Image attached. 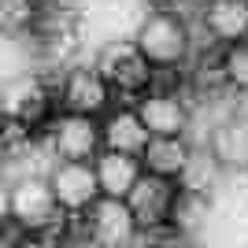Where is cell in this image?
<instances>
[{
  "label": "cell",
  "instance_id": "9a60e30c",
  "mask_svg": "<svg viewBox=\"0 0 248 248\" xmlns=\"http://www.w3.org/2000/svg\"><path fill=\"white\" fill-rule=\"evenodd\" d=\"M211 152L222 159V167L245 170L248 167V119H230L211 134Z\"/></svg>",
  "mask_w": 248,
  "mask_h": 248
},
{
  "label": "cell",
  "instance_id": "52a82bcc",
  "mask_svg": "<svg viewBox=\"0 0 248 248\" xmlns=\"http://www.w3.org/2000/svg\"><path fill=\"white\" fill-rule=\"evenodd\" d=\"M111 89L115 85L104 78L100 71H71L63 78V89H60V100H63V111H78V115H100L108 111L111 104Z\"/></svg>",
  "mask_w": 248,
  "mask_h": 248
},
{
  "label": "cell",
  "instance_id": "7c38bea8",
  "mask_svg": "<svg viewBox=\"0 0 248 248\" xmlns=\"http://www.w3.org/2000/svg\"><path fill=\"white\" fill-rule=\"evenodd\" d=\"M148 141H152V134H148V126L141 123L137 108H134V111H130V108H119V111L108 115V123H104V145H108V148L141 155Z\"/></svg>",
  "mask_w": 248,
  "mask_h": 248
},
{
  "label": "cell",
  "instance_id": "8fae6325",
  "mask_svg": "<svg viewBox=\"0 0 248 248\" xmlns=\"http://www.w3.org/2000/svg\"><path fill=\"white\" fill-rule=\"evenodd\" d=\"M204 26L215 41L237 45L248 37V0H207Z\"/></svg>",
  "mask_w": 248,
  "mask_h": 248
},
{
  "label": "cell",
  "instance_id": "d6986e66",
  "mask_svg": "<svg viewBox=\"0 0 248 248\" xmlns=\"http://www.w3.org/2000/svg\"><path fill=\"white\" fill-rule=\"evenodd\" d=\"M222 71H226V82L237 85L248 93V41H237L233 48L226 52V60H222Z\"/></svg>",
  "mask_w": 248,
  "mask_h": 248
},
{
  "label": "cell",
  "instance_id": "7a4b0ae2",
  "mask_svg": "<svg viewBox=\"0 0 248 248\" xmlns=\"http://www.w3.org/2000/svg\"><path fill=\"white\" fill-rule=\"evenodd\" d=\"M96 71H100L119 93H141V89L152 82L155 67L148 63V56L141 52L137 41L119 37V41H108L100 48V56H96Z\"/></svg>",
  "mask_w": 248,
  "mask_h": 248
},
{
  "label": "cell",
  "instance_id": "4fadbf2b",
  "mask_svg": "<svg viewBox=\"0 0 248 248\" xmlns=\"http://www.w3.org/2000/svg\"><path fill=\"white\" fill-rule=\"evenodd\" d=\"M48 111V93L37 78H15L4 89V115H15L22 123H37Z\"/></svg>",
  "mask_w": 248,
  "mask_h": 248
},
{
  "label": "cell",
  "instance_id": "8992f818",
  "mask_svg": "<svg viewBox=\"0 0 248 248\" xmlns=\"http://www.w3.org/2000/svg\"><path fill=\"white\" fill-rule=\"evenodd\" d=\"M174 178H163V174H145L137 178V186L130 189V207L137 215V226L141 230H152V226H163L170 222V204H174Z\"/></svg>",
  "mask_w": 248,
  "mask_h": 248
},
{
  "label": "cell",
  "instance_id": "9c48e42d",
  "mask_svg": "<svg viewBox=\"0 0 248 248\" xmlns=\"http://www.w3.org/2000/svg\"><path fill=\"white\" fill-rule=\"evenodd\" d=\"M141 174H145V163H141V155H134V152L104 148V152L96 155V178H100V189L108 197H130V189L137 186Z\"/></svg>",
  "mask_w": 248,
  "mask_h": 248
},
{
  "label": "cell",
  "instance_id": "5bb4252c",
  "mask_svg": "<svg viewBox=\"0 0 248 248\" xmlns=\"http://www.w3.org/2000/svg\"><path fill=\"white\" fill-rule=\"evenodd\" d=\"M186 159H189V148L182 145V137H152L145 145V152H141L145 170L174 178V182L182 178V170H186Z\"/></svg>",
  "mask_w": 248,
  "mask_h": 248
},
{
  "label": "cell",
  "instance_id": "6da1fadb",
  "mask_svg": "<svg viewBox=\"0 0 248 248\" xmlns=\"http://www.w3.org/2000/svg\"><path fill=\"white\" fill-rule=\"evenodd\" d=\"M134 41L141 45V52L148 56V63L155 71H174L189 52V30L170 11H152V15L141 19Z\"/></svg>",
  "mask_w": 248,
  "mask_h": 248
},
{
  "label": "cell",
  "instance_id": "e0dca14e",
  "mask_svg": "<svg viewBox=\"0 0 248 248\" xmlns=\"http://www.w3.org/2000/svg\"><path fill=\"white\" fill-rule=\"evenodd\" d=\"M222 174V159H218L211 148H197V152H189L186 159V170H182V189H197V193H207V189L218 182Z\"/></svg>",
  "mask_w": 248,
  "mask_h": 248
},
{
  "label": "cell",
  "instance_id": "5b68a950",
  "mask_svg": "<svg viewBox=\"0 0 248 248\" xmlns=\"http://www.w3.org/2000/svg\"><path fill=\"white\" fill-rule=\"evenodd\" d=\"M56 211H63L56 200V189L45 178H22L15 182L8 193V215L22 226H45L56 218Z\"/></svg>",
  "mask_w": 248,
  "mask_h": 248
},
{
  "label": "cell",
  "instance_id": "277c9868",
  "mask_svg": "<svg viewBox=\"0 0 248 248\" xmlns=\"http://www.w3.org/2000/svg\"><path fill=\"white\" fill-rule=\"evenodd\" d=\"M52 189L63 211L71 215H85L89 204L100 197V178H96V163L89 159H60V167L52 170Z\"/></svg>",
  "mask_w": 248,
  "mask_h": 248
},
{
  "label": "cell",
  "instance_id": "ac0fdd59",
  "mask_svg": "<svg viewBox=\"0 0 248 248\" xmlns=\"http://www.w3.org/2000/svg\"><path fill=\"white\" fill-rule=\"evenodd\" d=\"M37 19V0H0V26L8 33L26 30Z\"/></svg>",
  "mask_w": 248,
  "mask_h": 248
},
{
  "label": "cell",
  "instance_id": "3957f363",
  "mask_svg": "<svg viewBox=\"0 0 248 248\" xmlns=\"http://www.w3.org/2000/svg\"><path fill=\"white\" fill-rule=\"evenodd\" d=\"M85 230H89V241H93V245L123 248V245H134L141 226H137V215H134V207H130L126 197H108V193H100V197L89 204V211H85Z\"/></svg>",
  "mask_w": 248,
  "mask_h": 248
},
{
  "label": "cell",
  "instance_id": "2e32d148",
  "mask_svg": "<svg viewBox=\"0 0 248 248\" xmlns=\"http://www.w3.org/2000/svg\"><path fill=\"white\" fill-rule=\"evenodd\" d=\"M207 218V193L197 189H178L174 204H170V226L178 233H197Z\"/></svg>",
  "mask_w": 248,
  "mask_h": 248
},
{
  "label": "cell",
  "instance_id": "30bf717a",
  "mask_svg": "<svg viewBox=\"0 0 248 248\" xmlns=\"http://www.w3.org/2000/svg\"><path fill=\"white\" fill-rule=\"evenodd\" d=\"M137 115H141V123L148 126L152 137H182V130L189 126V115H186V108H182V100L170 96V93L141 96Z\"/></svg>",
  "mask_w": 248,
  "mask_h": 248
},
{
  "label": "cell",
  "instance_id": "ba28073f",
  "mask_svg": "<svg viewBox=\"0 0 248 248\" xmlns=\"http://www.w3.org/2000/svg\"><path fill=\"white\" fill-rule=\"evenodd\" d=\"M96 145H100V126L93 123V115L67 111L52 126V148L60 159H93Z\"/></svg>",
  "mask_w": 248,
  "mask_h": 248
}]
</instances>
